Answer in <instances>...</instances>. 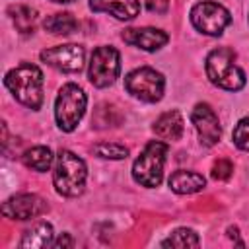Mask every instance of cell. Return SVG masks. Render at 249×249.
Instances as JSON below:
<instances>
[{
  "label": "cell",
  "instance_id": "cell-17",
  "mask_svg": "<svg viewBox=\"0 0 249 249\" xmlns=\"http://www.w3.org/2000/svg\"><path fill=\"white\" fill-rule=\"evenodd\" d=\"M19 245L21 247H33V249L53 245V226L47 224V222H41V224L33 226L31 230L25 231L23 239L19 241Z\"/></svg>",
  "mask_w": 249,
  "mask_h": 249
},
{
  "label": "cell",
  "instance_id": "cell-11",
  "mask_svg": "<svg viewBox=\"0 0 249 249\" xmlns=\"http://www.w3.org/2000/svg\"><path fill=\"white\" fill-rule=\"evenodd\" d=\"M191 119H193V124L198 132V138L204 146H214L220 140L222 128H220V123H218L214 109L208 103H196L193 113H191Z\"/></svg>",
  "mask_w": 249,
  "mask_h": 249
},
{
  "label": "cell",
  "instance_id": "cell-8",
  "mask_svg": "<svg viewBox=\"0 0 249 249\" xmlns=\"http://www.w3.org/2000/svg\"><path fill=\"white\" fill-rule=\"evenodd\" d=\"M191 21L200 33L216 37V35H222L224 27L231 21V16L222 4L198 2L191 10Z\"/></svg>",
  "mask_w": 249,
  "mask_h": 249
},
{
  "label": "cell",
  "instance_id": "cell-16",
  "mask_svg": "<svg viewBox=\"0 0 249 249\" xmlns=\"http://www.w3.org/2000/svg\"><path fill=\"white\" fill-rule=\"evenodd\" d=\"M8 14L12 16V21L19 33L27 35V33L35 31V27H37V10L35 8L25 6V4H16V6H10Z\"/></svg>",
  "mask_w": 249,
  "mask_h": 249
},
{
  "label": "cell",
  "instance_id": "cell-23",
  "mask_svg": "<svg viewBox=\"0 0 249 249\" xmlns=\"http://www.w3.org/2000/svg\"><path fill=\"white\" fill-rule=\"evenodd\" d=\"M231 171H233V165H231L230 160H218V161L212 165V177H214V179H220V181L228 179V177L231 175Z\"/></svg>",
  "mask_w": 249,
  "mask_h": 249
},
{
  "label": "cell",
  "instance_id": "cell-14",
  "mask_svg": "<svg viewBox=\"0 0 249 249\" xmlns=\"http://www.w3.org/2000/svg\"><path fill=\"white\" fill-rule=\"evenodd\" d=\"M204 177L195 173V171H185V169H179L175 173H171L169 177V187L173 193L177 195H193V193H198L202 187H204Z\"/></svg>",
  "mask_w": 249,
  "mask_h": 249
},
{
  "label": "cell",
  "instance_id": "cell-13",
  "mask_svg": "<svg viewBox=\"0 0 249 249\" xmlns=\"http://www.w3.org/2000/svg\"><path fill=\"white\" fill-rule=\"evenodd\" d=\"M93 12H107L117 19H132L140 12L138 0H89Z\"/></svg>",
  "mask_w": 249,
  "mask_h": 249
},
{
  "label": "cell",
  "instance_id": "cell-3",
  "mask_svg": "<svg viewBox=\"0 0 249 249\" xmlns=\"http://www.w3.org/2000/svg\"><path fill=\"white\" fill-rule=\"evenodd\" d=\"M235 54L231 49H214L206 56V76L208 80L228 91H239L245 86V74L243 70L233 62Z\"/></svg>",
  "mask_w": 249,
  "mask_h": 249
},
{
  "label": "cell",
  "instance_id": "cell-6",
  "mask_svg": "<svg viewBox=\"0 0 249 249\" xmlns=\"http://www.w3.org/2000/svg\"><path fill=\"white\" fill-rule=\"evenodd\" d=\"M124 88L132 97H136L140 101H146V103H156L163 97L165 80L154 68L142 66V68H136V70L126 74Z\"/></svg>",
  "mask_w": 249,
  "mask_h": 249
},
{
  "label": "cell",
  "instance_id": "cell-24",
  "mask_svg": "<svg viewBox=\"0 0 249 249\" xmlns=\"http://www.w3.org/2000/svg\"><path fill=\"white\" fill-rule=\"evenodd\" d=\"M146 8L154 14H165L169 8V0H146Z\"/></svg>",
  "mask_w": 249,
  "mask_h": 249
},
{
  "label": "cell",
  "instance_id": "cell-9",
  "mask_svg": "<svg viewBox=\"0 0 249 249\" xmlns=\"http://www.w3.org/2000/svg\"><path fill=\"white\" fill-rule=\"evenodd\" d=\"M86 51L80 45H58L41 51V60L60 72H80L84 68Z\"/></svg>",
  "mask_w": 249,
  "mask_h": 249
},
{
  "label": "cell",
  "instance_id": "cell-26",
  "mask_svg": "<svg viewBox=\"0 0 249 249\" xmlns=\"http://www.w3.org/2000/svg\"><path fill=\"white\" fill-rule=\"evenodd\" d=\"M53 2H60V4H68V2H72V0H53Z\"/></svg>",
  "mask_w": 249,
  "mask_h": 249
},
{
  "label": "cell",
  "instance_id": "cell-15",
  "mask_svg": "<svg viewBox=\"0 0 249 249\" xmlns=\"http://www.w3.org/2000/svg\"><path fill=\"white\" fill-rule=\"evenodd\" d=\"M154 132L163 140H179L183 134V117L179 111H167L154 123Z\"/></svg>",
  "mask_w": 249,
  "mask_h": 249
},
{
  "label": "cell",
  "instance_id": "cell-25",
  "mask_svg": "<svg viewBox=\"0 0 249 249\" xmlns=\"http://www.w3.org/2000/svg\"><path fill=\"white\" fill-rule=\"evenodd\" d=\"M72 245H74V241L68 233H62L56 241H53V247H72Z\"/></svg>",
  "mask_w": 249,
  "mask_h": 249
},
{
  "label": "cell",
  "instance_id": "cell-12",
  "mask_svg": "<svg viewBox=\"0 0 249 249\" xmlns=\"http://www.w3.org/2000/svg\"><path fill=\"white\" fill-rule=\"evenodd\" d=\"M123 41L142 51H158L167 43V33L156 27H130L123 31Z\"/></svg>",
  "mask_w": 249,
  "mask_h": 249
},
{
  "label": "cell",
  "instance_id": "cell-7",
  "mask_svg": "<svg viewBox=\"0 0 249 249\" xmlns=\"http://www.w3.org/2000/svg\"><path fill=\"white\" fill-rule=\"evenodd\" d=\"M121 70V56L119 51L115 47H97L91 53V60H89V82L95 88H107L111 86Z\"/></svg>",
  "mask_w": 249,
  "mask_h": 249
},
{
  "label": "cell",
  "instance_id": "cell-1",
  "mask_svg": "<svg viewBox=\"0 0 249 249\" xmlns=\"http://www.w3.org/2000/svg\"><path fill=\"white\" fill-rule=\"evenodd\" d=\"M4 84L21 105L33 111L43 105V72L39 66L21 62L6 74Z\"/></svg>",
  "mask_w": 249,
  "mask_h": 249
},
{
  "label": "cell",
  "instance_id": "cell-5",
  "mask_svg": "<svg viewBox=\"0 0 249 249\" xmlns=\"http://www.w3.org/2000/svg\"><path fill=\"white\" fill-rule=\"evenodd\" d=\"M86 103L88 97L80 86L76 84L62 86L54 101V119L58 128L64 132H72L86 113Z\"/></svg>",
  "mask_w": 249,
  "mask_h": 249
},
{
  "label": "cell",
  "instance_id": "cell-2",
  "mask_svg": "<svg viewBox=\"0 0 249 249\" xmlns=\"http://www.w3.org/2000/svg\"><path fill=\"white\" fill-rule=\"evenodd\" d=\"M88 177V169L82 158H78L74 152L60 150L56 154L54 171H53V183L58 195L62 196H78L84 191Z\"/></svg>",
  "mask_w": 249,
  "mask_h": 249
},
{
  "label": "cell",
  "instance_id": "cell-4",
  "mask_svg": "<svg viewBox=\"0 0 249 249\" xmlns=\"http://www.w3.org/2000/svg\"><path fill=\"white\" fill-rule=\"evenodd\" d=\"M167 144L160 140H152L140 152L132 165V177L142 187H158L163 177V163H165Z\"/></svg>",
  "mask_w": 249,
  "mask_h": 249
},
{
  "label": "cell",
  "instance_id": "cell-10",
  "mask_svg": "<svg viewBox=\"0 0 249 249\" xmlns=\"http://www.w3.org/2000/svg\"><path fill=\"white\" fill-rule=\"evenodd\" d=\"M47 210H49L47 202L41 196L31 195V193L16 195L2 204V214L12 220H29V218L41 216Z\"/></svg>",
  "mask_w": 249,
  "mask_h": 249
},
{
  "label": "cell",
  "instance_id": "cell-19",
  "mask_svg": "<svg viewBox=\"0 0 249 249\" xmlns=\"http://www.w3.org/2000/svg\"><path fill=\"white\" fill-rule=\"evenodd\" d=\"M23 163L29 167V169H35V171H49L51 163H53V152L47 148V146H33L29 148L27 152H23L21 156Z\"/></svg>",
  "mask_w": 249,
  "mask_h": 249
},
{
  "label": "cell",
  "instance_id": "cell-18",
  "mask_svg": "<svg viewBox=\"0 0 249 249\" xmlns=\"http://www.w3.org/2000/svg\"><path fill=\"white\" fill-rule=\"evenodd\" d=\"M45 29L51 31L53 35H70L78 29V21L72 14L68 12H60V14H53L43 21Z\"/></svg>",
  "mask_w": 249,
  "mask_h": 249
},
{
  "label": "cell",
  "instance_id": "cell-20",
  "mask_svg": "<svg viewBox=\"0 0 249 249\" xmlns=\"http://www.w3.org/2000/svg\"><path fill=\"white\" fill-rule=\"evenodd\" d=\"M198 237L193 230H187V228H179L175 230L165 241H161L163 247H179V249H185V247H198Z\"/></svg>",
  "mask_w": 249,
  "mask_h": 249
},
{
  "label": "cell",
  "instance_id": "cell-22",
  "mask_svg": "<svg viewBox=\"0 0 249 249\" xmlns=\"http://www.w3.org/2000/svg\"><path fill=\"white\" fill-rule=\"evenodd\" d=\"M231 138H233V144H235L237 148L249 152V117L241 119V121L235 124Z\"/></svg>",
  "mask_w": 249,
  "mask_h": 249
},
{
  "label": "cell",
  "instance_id": "cell-21",
  "mask_svg": "<svg viewBox=\"0 0 249 249\" xmlns=\"http://www.w3.org/2000/svg\"><path fill=\"white\" fill-rule=\"evenodd\" d=\"M93 154L105 160H123L128 156V150L124 146L119 144H109V142H101L97 146H93Z\"/></svg>",
  "mask_w": 249,
  "mask_h": 249
}]
</instances>
